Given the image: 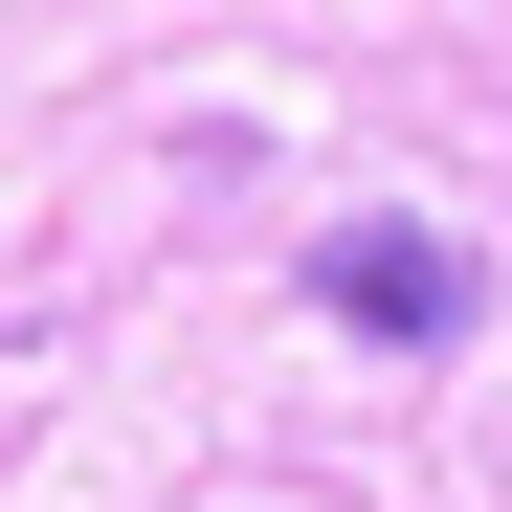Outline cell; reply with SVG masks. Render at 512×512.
Returning a JSON list of instances; mask_svg holds the SVG:
<instances>
[{
	"mask_svg": "<svg viewBox=\"0 0 512 512\" xmlns=\"http://www.w3.org/2000/svg\"><path fill=\"white\" fill-rule=\"evenodd\" d=\"M312 312H334V334H401V357H446L490 290H468L446 223H334V245H312Z\"/></svg>",
	"mask_w": 512,
	"mask_h": 512,
	"instance_id": "cell-1",
	"label": "cell"
}]
</instances>
